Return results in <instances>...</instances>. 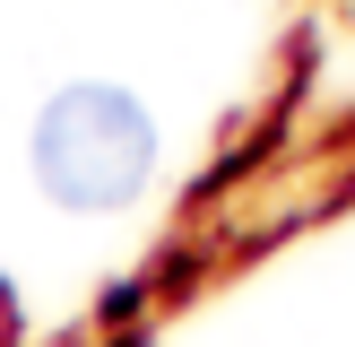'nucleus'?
I'll return each mask as SVG.
<instances>
[{"label": "nucleus", "instance_id": "f257e3e1", "mask_svg": "<svg viewBox=\"0 0 355 347\" xmlns=\"http://www.w3.org/2000/svg\"><path fill=\"white\" fill-rule=\"evenodd\" d=\"M156 165V130L139 113V96L121 87H61L35 121V183L52 191L61 208H121L148 191Z\"/></svg>", "mask_w": 355, "mask_h": 347}]
</instances>
